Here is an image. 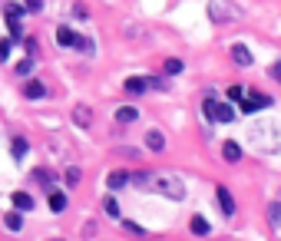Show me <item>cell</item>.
I'll list each match as a JSON object with an SVG mask.
<instances>
[{"label": "cell", "mask_w": 281, "mask_h": 241, "mask_svg": "<svg viewBox=\"0 0 281 241\" xmlns=\"http://www.w3.org/2000/svg\"><path fill=\"white\" fill-rule=\"evenodd\" d=\"M209 14H212V20H215V24H228V20H235V17H238V10H232V4H225V0H212Z\"/></svg>", "instance_id": "obj_4"}, {"label": "cell", "mask_w": 281, "mask_h": 241, "mask_svg": "<svg viewBox=\"0 0 281 241\" xmlns=\"http://www.w3.org/2000/svg\"><path fill=\"white\" fill-rule=\"evenodd\" d=\"M215 192H218V205H222V211H225L228 218H232V215H235V198L228 195V188H225V185H218Z\"/></svg>", "instance_id": "obj_7"}, {"label": "cell", "mask_w": 281, "mask_h": 241, "mask_svg": "<svg viewBox=\"0 0 281 241\" xmlns=\"http://www.w3.org/2000/svg\"><path fill=\"white\" fill-rule=\"evenodd\" d=\"M205 113H209L212 122H232V119H235L232 103H215L212 96H209V103H205Z\"/></svg>", "instance_id": "obj_3"}, {"label": "cell", "mask_w": 281, "mask_h": 241, "mask_svg": "<svg viewBox=\"0 0 281 241\" xmlns=\"http://www.w3.org/2000/svg\"><path fill=\"white\" fill-rule=\"evenodd\" d=\"M10 149H14V155H17V159H20V155L27 152V142H24V139H20V136H17V139H14V145H10Z\"/></svg>", "instance_id": "obj_24"}, {"label": "cell", "mask_w": 281, "mask_h": 241, "mask_svg": "<svg viewBox=\"0 0 281 241\" xmlns=\"http://www.w3.org/2000/svg\"><path fill=\"white\" fill-rule=\"evenodd\" d=\"M228 99H232V103H241V99H245V89L241 86H228Z\"/></svg>", "instance_id": "obj_23"}, {"label": "cell", "mask_w": 281, "mask_h": 241, "mask_svg": "<svg viewBox=\"0 0 281 241\" xmlns=\"http://www.w3.org/2000/svg\"><path fill=\"white\" fill-rule=\"evenodd\" d=\"M24 96H27V99H43V96H47V86H43L40 80H30V83L24 86Z\"/></svg>", "instance_id": "obj_9"}, {"label": "cell", "mask_w": 281, "mask_h": 241, "mask_svg": "<svg viewBox=\"0 0 281 241\" xmlns=\"http://www.w3.org/2000/svg\"><path fill=\"white\" fill-rule=\"evenodd\" d=\"M136 116H139L136 106H119V109H116V119H119V122H132Z\"/></svg>", "instance_id": "obj_14"}, {"label": "cell", "mask_w": 281, "mask_h": 241, "mask_svg": "<svg viewBox=\"0 0 281 241\" xmlns=\"http://www.w3.org/2000/svg\"><path fill=\"white\" fill-rule=\"evenodd\" d=\"M50 208H53V211H63V208H66V192H53V195H50Z\"/></svg>", "instance_id": "obj_15"}, {"label": "cell", "mask_w": 281, "mask_h": 241, "mask_svg": "<svg viewBox=\"0 0 281 241\" xmlns=\"http://www.w3.org/2000/svg\"><path fill=\"white\" fill-rule=\"evenodd\" d=\"M271 106V96H261V93H255V96L241 99V113H255V109H268Z\"/></svg>", "instance_id": "obj_5"}, {"label": "cell", "mask_w": 281, "mask_h": 241, "mask_svg": "<svg viewBox=\"0 0 281 241\" xmlns=\"http://www.w3.org/2000/svg\"><path fill=\"white\" fill-rule=\"evenodd\" d=\"M222 155H225V162H238L241 159V145L238 142H225L222 145Z\"/></svg>", "instance_id": "obj_12"}, {"label": "cell", "mask_w": 281, "mask_h": 241, "mask_svg": "<svg viewBox=\"0 0 281 241\" xmlns=\"http://www.w3.org/2000/svg\"><path fill=\"white\" fill-rule=\"evenodd\" d=\"M232 60H235L238 66H251V53H248V47L235 43V47H232Z\"/></svg>", "instance_id": "obj_10"}, {"label": "cell", "mask_w": 281, "mask_h": 241, "mask_svg": "<svg viewBox=\"0 0 281 241\" xmlns=\"http://www.w3.org/2000/svg\"><path fill=\"white\" fill-rule=\"evenodd\" d=\"M103 208L109 211L112 218H122V215H119V205H116V198H106V201H103Z\"/></svg>", "instance_id": "obj_22"}, {"label": "cell", "mask_w": 281, "mask_h": 241, "mask_svg": "<svg viewBox=\"0 0 281 241\" xmlns=\"http://www.w3.org/2000/svg\"><path fill=\"white\" fill-rule=\"evenodd\" d=\"M7 228H10V231H20V228H24V218L17 215V211H14V215H7Z\"/></svg>", "instance_id": "obj_21"}, {"label": "cell", "mask_w": 281, "mask_h": 241, "mask_svg": "<svg viewBox=\"0 0 281 241\" xmlns=\"http://www.w3.org/2000/svg\"><path fill=\"white\" fill-rule=\"evenodd\" d=\"M30 70H33V60H24V63H17V73H20V76H27Z\"/></svg>", "instance_id": "obj_27"}, {"label": "cell", "mask_w": 281, "mask_h": 241, "mask_svg": "<svg viewBox=\"0 0 281 241\" xmlns=\"http://www.w3.org/2000/svg\"><path fill=\"white\" fill-rule=\"evenodd\" d=\"M126 89H129V93H143V89H146V76H129Z\"/></svg>", "instance_id": "obj_16"}, {"label": "cell", "mask_w": 281, "mask_h": 241, "mask_svg": "<svg viewBox=\"0 0 281 241\" xmlns=\"http://www.w3.org/2000/svg\"><path fill=\"white\" fill-rule=\"evenodd\" d=\"M248 139L258 142V149H265V152H278V126L274 122H258Z\"/></svg>", "instance_id": "obj_2"}, {"label": "cell", "mask_w": 281, "mask_h": 241, "mask_svg": "<svg viewBox=\"0 0 281 241\" xmlns=\"http://www.w3.org/2000/svg\"><path fill=\"white\" fill-rule=\"evenodd\" d=\"M146 145H149L153 152H162V149H166V136H162L159 129H149V132H146Z\"/></svg>", "instance_id": "obj_8"}, {"label": "cell", "mask_w": 281, "mask_h": 241, "mask_svg": "<svg viewBox=\"0 0 281 241\" xmlns=\"http://www.w3.org/2000/svg\"><path fill=\"white\" fill-rule=\"evenodd\" d=\"M278 215H281V205L271 201V205H268V221H271V228H278Z\"/></svg>", "instance_id": "obj_19"}, {"label": "cell", "mask_w": 281, "mask_h": 241, "mask_svg": "<svg viewBox=\"0 0 281 241\" xmlns=\"http://www.w3.org/2000/svg\"><path fill=\"white\" fill-rule=\"evenodd\" d=\"M182 60H176V57H172V60H169V63H166V73H182Z\"/></svg>", "instance_id": "obj_25"}, {"label": "cell", "mask_w": 281, "mask_h": 241, "mask_svg": "<svg viewBox=\"0 0 281 241\" xmlns=\"http://www.w3.org/2000/svg\"><path fill=\"white\" fill-rule=\"evenodd\" d=\"M53 241H60V238H53Z\"/></svg>", "instance_id": "obj_31"}, {"label": "cell", "mask_w": 281, "mask_h": 241, "mask_svg": "<svg viewBox=\"0 0 281 241\" xmlns=\"http://www.w3.org/2000/svg\"><path fill=\"white\" fill-rule=\"evenodd\" d=\"M129 182L143 185V188H153V192L166 195V198H185V185L179 175H172V172H136V175L129 178Z\"/></svg>", "instance_id": "obj_1"}, {"label": "cell", "mask_w": 281, "mask_h": 241, "mask_svg": "<svg viewBox=\"0 0 281 241\" xmlns=\"http://www.w3.org/2000/svg\"><path fill=\"white\" fill-rule=\"evenodd\" d=\"M80 50H83V53H96V43L89 40V37H83V40H80Z\"/></svg>", "instance_id": "obj_26"}, {"label": "cell", "mask_w": 281, "mask_h": 241, "mask_svg": "<svg viewBox=\"0 0 281 241\" xmlns=\"http://www.w3.org/2000/svg\"><path fill=\"white\" fill-rule=\"evenodd\" d=\"M106 185H109V192H119V188L129 185V175H126V172H112V175L106 178Z\"/></svg>", "instance_id": "obj_11"}, {"label": "cell", "mask_w": 281, "mask_h": 241, "mask_svg": "<svg viewBox=\"0 0 281 241\" xmlns=\"http://www.w3.org/2000/svg\"><path fill=\"white\" fill-rule=\"evenodd\" d=\"M4 14H7V20H20V17H24V4H7Z\"/></svg>", "instance_id": "obj_17"}, {"label": "cell", "mask_w": 281, "mask_h": 241, "mask_svg": "<svg viewBox=\"0 0 281 241\" xmlns=\"http://www.w3.org/2000/svg\"><path fill=\"white\" fill-rule=\"evenodd\" d=\"M192 234H209V221L205 218H192Z\"/></svg>", "instance_id": "obj_20"}, {"label": "cell", "mask_w": 281, "mask_h": 241, "mask_svg": "<svg viewBox=\"0 0 281 241\" xmlns=\"http://www.w3.org/2000/svg\"><path fill=\"white\" fill-rule=\"evenodd\" d=\"M76 182H80V169H70L66 172V185H76Z\"/></svg>", "instance_id": "obj_28"}, {"label": "cell", "mask_w": 281, "mask_h": 241, "mask_svg": "<svg viewBox=\"0 0 281 241\" xmlns=\"http://www.w3.org/2000/svg\"><path fill=\"white\" fill-rule=\"evenodd\" d=\"M73 119L80 122V126H89V109H86V106H76V113H73Z\"/></svg>", "instance_id": "obj_18"}, {"label": "cell", "mask_w": 281, "mask_h": 241, "mask_svg": "<svg viewBox=\"0 0 281 241\" xmlns=\"http://www.w3.org/2000/svg\"><path fill=\"white\" fill-rule=\"evenodd\" d=\"M43 0H24V10H40Z\"/></svg>", "instance_id": "obj_30"}, {"label": "cell", "mask_w": 281, "mask_h": 241, "mask_svg": "<svg viewBox=\"0 0 281 241\" xmlns=\"http://www.w3.org/2000/svg\"><path fill=\"white\" fill-rule=\"evenodd\" d=\"M10 57V40H0V60Z\"/></svg>", "instance_id": "obj_29"}, {"label": "cell", "mask_w": 281, "mask_h": 241, "mask_svg": "<svg viewBox=\"0 0 281 241\" xmlns=\"http://www.w3.org/2000/svg\"><path fill=\"white\" fill-rule=\"evenodd\" d=\"M80 33L76 30H70V27H60V30H56V43H60V47H80Z\"/></svg>", "instance_id": "obj_6"}, {"label": "cell", "mask_w": 281, "mask_h": 241, "mask_svg": "<svg viewBox=\"0 0 281 241\" xmlns=\"http://www.w3.org/2000/svg\"><path fill=\"white\" fill-rule=\"evenodd\" d=\"M14 208L17 211H30L33 208V198L27 192H14Z\"/></svg>", "instance_id": "obj_13"}]
</instances>
